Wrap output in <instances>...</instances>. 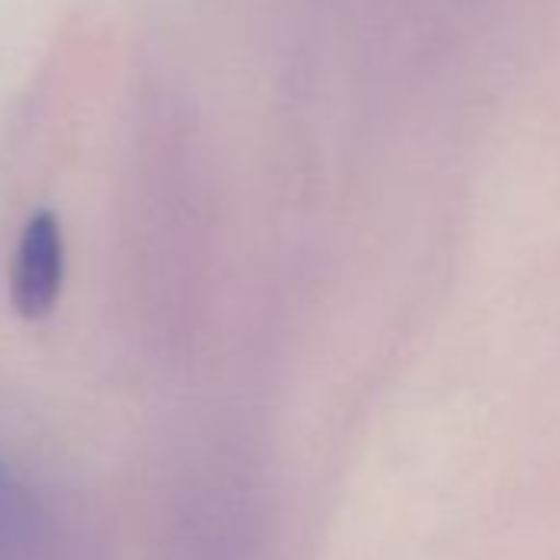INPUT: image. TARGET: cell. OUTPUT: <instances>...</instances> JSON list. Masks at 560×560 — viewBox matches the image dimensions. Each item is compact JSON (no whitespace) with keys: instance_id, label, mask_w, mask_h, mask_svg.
Wrapping results in <instances>:
<instances>
[{"instance_id":"cell-2","label":"cell","mask_w":560,"mask_h":560,"mask_svg":"<svg viewBox=\"0 0 560 560\" xmlns=\"http://www.w3.org/2000/svg\"><path fill=\"white\" fill-rule=\"evenodd\" d=\"M40 511L24 481L0 465V560H31L40 547Z\"/></svg>"},{"instance_id":"cell-1","label":"cell","mask_w":560,"mask_h":560,"mask_svg":"<svg viewBox=\"0 0 560 560\" xmlns=\"http://www.w3.org/2000/svg\"><path fill=\"white\" fill-rule=\"evenodd\" d=\"M63 288V231L54 211H37L18 241L11 301L24 320H44Z\"/></svg>"}]
</instances>
